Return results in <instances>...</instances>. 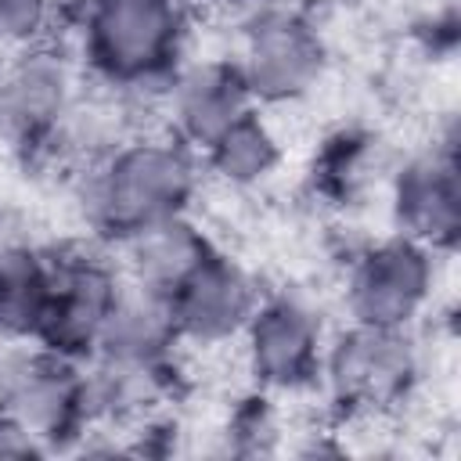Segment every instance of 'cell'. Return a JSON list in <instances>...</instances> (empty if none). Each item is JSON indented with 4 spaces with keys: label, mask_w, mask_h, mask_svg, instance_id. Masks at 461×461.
<instances>
[{
    "label": "cell",
    "mask_w": 461,
    "mask_h": 461,
    "mask_svg": "<svg viewBox=\"0 0 461 461\" xmlns=\"http://www.w3.org/2000/svg\"><path fill=\"white\" fill-rule=\"evenodd\" d=\"M115 249L122 256V259H115L122 277L130 285H140L158 295H173L216 252L212 238L187 212L158 220Z\"/></svg>",
    "instance_id": "5bb4252c"
},
{
    "label": "cell",
    "mask_w": 461,
    "mask_h": 461,
    "mask_svg": "<svg viewBox=\"0 0 461 461\" xmlns=\"http://www.w3.org/2000/svg\"><path fill=\"white\" fill-rule=\"evenodd\" d=\"M0 411L29 429L47 454L86 439V360L43 342H0Z\"/></svg>",
    "instance_id": "277c9868"
},
{
    "label": "cell",
    "mask_w": 461,
    "mask_h": 461,
    "mask_svg": "<svg viewBox=\"0 0 461 461\" xmlns=\"http://www.w3.org/2000/svg\"><path fill=\"white\" fill-rule=\"evenodd\" d=\"M234 65L256 104H288L321 83L328 43L306 11L259 4L241 25Z\"/></svg>",
    "instance_id": "8992f818"
},
{
    "label": "cell",
    "mask_w": 461,
    "mask_h": 461,
    "mask_svg": "<svg viewBox=\"0 0 461 461\" xmlns=\"http://www.w3.org/2000/svg\"><path fill=\"white\" fill-rule=\"evenodd\" d=\"M83 72L130 104L162 101L184 65L191 14L184 0H61Z\"/></svg>",
    "instance_id": "6da1fadb"
},
{
    "label": "cell",
    "mask_w": 461,
    "mask_h": 461,
    "mask_svg": "<svg viewBox=\"0 0 461 461\" xmlns=\"http://www.w3.org/2000/svg\"><path fill=\"white\" fill-rule=\"evenodd\" d=\"M180 346L184 339H180L169 295L148 292L122 277L119 299L101 328L94 357L130 360V364H173Z\"/></svg>",
    "instance_id": "9a60e30c"
},
{
    "label": "cell",
    "mask_w": 461,
    "mask_h": 461,
    "mask_svg": "<svg viewBox=\"0 0 461 461\" xmlns=\"http://www.w3.org/2000/svg\"><path fill=\"white\" fill-rule=\"evenodd\" d=\"M259 299L263 288L252 270L220 249L169 295L180 339L191 346H223L241 339Z\"/></svg>",
    "instance_id": "8fae6325"
},
{
    "label": "cell",
    "mask_w": 461,
    "mask_h": 461,
    "mask_svg": "<svg viewBox=\"0 0 461 461\" xmlns=\"http://www.w3.org/2000/svg\"><path fill=\"white\" fill-rule=\"evenodd\" d=\"M40 454H47L43 443L0 411V457H40Z\"/></svg>",
    "instance_id": "ffe728a7"
},
{
    "label": "cell",
    "mask_w": 461,
    "mask_h": 461,
    "mask_svg": "<svg viewBox=\"0 0 461 461\" xmlns=\"http://www.w3.org/2000/svg\"><path fill=\"white\" fill-rule=\"evenodd\" d=\"M202 158L180 137L130 133L79 169V212L94 238L122 245L137 230L180 216L198 191Z\"/></svg>",
    "instance_id": "7a4b0ae2"
},
{
    "label": "cell",
    "mask_w": 461,
    "mask_h": 461,
    "mask_svg": "<svg viewBox=\"0 0 461 461\" xmlns=\"http://www.w3.org/2000/svg\"><path fill=\"white\" fill-rule=\"evenodd\" d=\"M61 25V0H0V50L14 54L54 40Z\"/></svg>",
    "instance_id": "ac0fdd59"
},
{
    "label": "cell",
    "mask_w": 461,
    "mask_h": 461,
    "mask_svg": "<svg viewBox=\"0 0 461 461\" xmlns=\"http://www.w3.org/2000/svg\"><path fill=\"white\" fill-rule=\"evenodd\" d=\"M439 252L393 234L364 245L349 259L346 274V313L349 321L382 328H414L436 295Z\"/></svg>",
    "instance_id": "52a82bcc"
},
{
    "label": "cell",
    "mask_w": 461,
    "mask_h": 461,
    "mask_svg": "<svg viewBox=\"0 0 461 461\" xmlns=\"http://www.w3.org/2000/svg\"><path fill=\"white\" fill-rule=\"evenodd\" d=\"M198 158L216 180H223L230 187H256L277 173L285 148H281V137L274 133V126L263 119V112L252 108L249 115L230 122Z\"/></svg>",
    "instance_id": "e0dca14e"
},
{
    "label": "cell",
    "mask_w": 461,
    "mask_h": 461,
    "mask_svg": "<svg viewBox=\"0 0 461 461\" xmlns=\"http://www.w3.org/2000/svg\"><path fill=\"white\" fill-rule=\"evenodd\" d=\"M50 256H54V288L36 342L72 360H90L97 353L101 328L119 299L122 270L115 259L90 249H61Z\"/></svg>",
    "instance_id": "9c48e42d"
},
{
    "label": "cell",
    "mask_w": 461,
    "mask_h": 461,
    "mask_svg": "<svg viewBox=\"0 0 461 461\" xmlns=\"http://www.w3.org/2000/svg\"><path fill=\"white\" fill-rule=\"evenodd\" d=\"M162 112L169 133L180 137L191 151H205L230 122L259 108L234 65V58L184 61L162 94Z\"/></svg>",
    "instance_id": "7c38bea8"
},
{
    "label": "cell",
    "mask_w": 461,
    "mask_h": 461,
    "mask_svg": "<svg viewBox=\"0 0 461 461\" xmlns=\"http://www.w3.org/2000/svg\"><path fill=\"white\" fill-rule=\"evenodd\" d=\"M421 378V353L411 328L346 321L328 335L321 389L346 418H382L403 407Z\"/></svg>",
    "instance_id": "3957f363"
},
{
    "label": "cell",
    "mask_w": 461,
    "mask_h": 461,
    "mask_svg": "<svg viewBox=\"0 0 461 461\" xmlns=\"http://www.w3.org/2000/svg\"><path fill=\"white\" fill-rule=\"evenodd\" d=\"M245 367L263 393H303L321 382L328 331L321 313L292 292L263 295L245 331Z\"/></svg>",
    "instance_id": "ba28073f"
},
{
    "label": "cell",
    "mask_w": 461,
    "mask_h": 461,
    "mask_svg": "<svg viewBox=\"0 0 461 461\" xmlns=\"http://www.w3.org/2000/svg\"><path fill=\"white\" fill-rule=\"evenodd\" d=\"M83 97V65L54 40L0 61V144L32 162H50L61 126Z\"/></svg>",
    "instance_id": "5b68a950"
},
{
    "label": "cell",
    "mask_w": 461,
    "mask_h": 461,
    "mask_svg": "<svg viewBox=\"0 0 461 461\" xmlns=\"http://www.w3.org/2000/svg\"><path fill=\"white\" fill-rule=\"evenodd\" d=\"M277 436H281V421H277L274 393L263 389L245 396L227 421V450L234 454H267L274 450Z\"/></svg>",
    "instance_id": "d6986e66"
},
{
    "label": "cell",
    "mask_w": 461,
    "mask_h": 461,
    "mask_svg": "<svg viewBox=\"0 0 461 461\" xmlns=\"http://www.w3.org/2000/svg\"><path fill=\"white\" fill-rule=\"evenodd\" d=\"M54 288V256L32 241L0 249V342H36Z\"/></svg>",
    "instance_id": "2e32d148"
},
{
    "label": "cell",
    "mask_w": 461,
    "mask_h": 461,
    "mask_svg": "<svg viewBox=\"0 0 461 461\" xmlns=\"http://www.w3.org/2000/svg\"><path fill=\"white\" fill-rule=\"evenodd\" d=\"M176 371L173 364H130L90 357L86 360V407H90V432L115 429L126 432L130 425L162 414L173 403Z\"/></svg>",
    "instance_id": "4fadbf2b"
},
{
    "label": "cell",
    "mask_w": 461,
    "mask_h": 461,
    "mask_svg": "<svg viewBox=\"0 0 461 461\" xmlns=\"http://www.w3.org/2000/svg\"><path fill=\"white\" fill-rule=\"evenodd\" d=\"M389 212L396 234L450 252L461 234V173L454 144H432L396 166L389 180Z\"/></svg>",
    "instance_id": "30bf717a"
}]
</instances>
